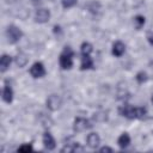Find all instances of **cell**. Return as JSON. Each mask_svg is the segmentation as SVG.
<instances>
[{"label": "cell", "mask_w": 153, "mask_h": 153, "mask_svg": "<svg viewBox=\"0 0 153 153\" xmlns=\"http://www.w3.org/2000/svg\"><path fill=\"white\" fill-rule=\"evenodd\" d=\"M73 51L71 50L69 47H66L63 53L60 55V66L63 68V69H69L73 65Z\"/></svg>", "instance_id": "obj_1"}, {"label": "cell", "mask_w": 153, "mask_h": 153, "mask_svg": "<svg viewBox=\"0 0 153 153\" xmlns=\"http://www.w3.org/2000/svg\"><path fill=\"white\" fill-rule=\"evenodd\" d=\"M7 38H8V42H11V43H16L17 41H19L20 39V37H22V31L17 27V26H14V25H11V26H8L7 27Z\"/></svg>", "instance_id": "obj_2"}, {"label": "cell", "mask_w": 153, "mask_h": 153, "mask_svg": "<svg viewBox=\"0 0 153 153\" xmlns=\"http://www.w3.org/2000/svg\"><path fill=\"white\" fill-rule=\"evenodd\" d=\"M120 114L127 118H137V108H133L131 105H123L121 109H120Z\"/></svg>", "instance_id": "obj_3"}, {"label": "cell", "mask_w": 153, "mask_h": 153, "mask_svg": "<svg viewBox=\"0 0 153 153\" xmlns=\"http://www.w3.org/2000/svg\"><path fill=\"white\" fill-rule=\"evenodd\" d=\"M91 126H90V122L86 120V118H82V117H78L75 121H74V130L80 133V131H85L86 129H88Z\"/></svg>", "instance_id": "obj_4"}, {"label": "cell", "mask_w": 153, "mask_h": 153, "mask_svg": "<svg viewBox=\"0 0 153 153\" xmlns=\"http://www.w3.org/2000/svg\"><path fill=\"white\" fill-rule=\"evenodd\" d=\"M61 98H60V96H57V94H51V96H49L48 97V99H47V106L50 109V110H57L60 106H61Z\"/></svg>", "instance_id": "obj_5"}, {"label": "cell", "mask_w": 153, "mask_h": 153, "mask_svg": "<svg viewBox=\"0 0 153 153\" xmlns=\"http://www.w3.org/2000/svg\"><path fill=\"white\" fill-rule=\"evenodd\" d=\"M30 73L33 78H42L45 74V69L44 66L41 62H36L32 65V67L30 68Z\"/></svg>", "instance_id": "obj_6"}, {"label": "cell", "mask_w": 153, "mask_h": 153, "mask_svg": "<svg viewBox=\"0 0 153 153\" xmlns=\"http://www.w3.org/2000/svg\"><path fill=\"white\" fill-rule=\"evenodd\" d=\"M35 18H36V22H38V23H45V22L49 20L50 13L45 8H39V10H37V12L35 14Z\"/></svg>", "instance_id": "obj_7"}, {"label": "cell", "mask_w": 153, "mask_h": 153, "mask_svg": "<svg viewBox=\"0 0 153 153\" xmlns=\"http://www.w3.org/2000/svg\"><path fill=\"white\" fill-rule=\"evenodd\" d=\"M43 143L47 149H54L55 148V140L51 136L50 133H44L43 135Z\"/></svg>", "instance_id": "obj_8"}, {"label": "cell", "mask_w": 153, "mask_h": 153, "mask_svg": "<svg viewBox=\"0 0 153 153\" xmlns=\"http://www.w3.org/2000/svg\"><path fill=\"white\" fill-rule=\"evenodd\" d=\"M99 142H100V137L98 136V134H96V133L88 134V136H87V143H88L90 147L96 148L99 145Z\"/></svg>", "instance_id": "obj_9"}, {"label": "cell", "mask_w": 153, "mask_h": 153, "mask_svg": "<svg viewBox=\"0 0 153 153\" xmlns=\"http://www.w3.org/2000/svg\"><path fill=\"white\" fill-rule=\"evenodd\" d=\"M124 50H126V47H124V44L122 43V42H116L114 45H112V54L115 55V56H122L123 55V53H124Z\"/></svg>", "instance_id": "obj_10"}, {"label": "cell", "mask_w": 153, "mask_h": 153, "mask_svg": "<svg viewBox=\"0 0 153 153\" xmlns=\"http://www.w3.org/2000/svg\"><path fill=\"white\" fill-rule=\"evenodd\" d=\"M2 98L6 103H11L12 99H13V91L11 88V86L8 85H5L4 87V91H2Z\"/></svg>", "instance_id": "obj_11"}, {"label": "cell", "mask_w": 153, "mask_h": 153, "mask_svg": "<svg viewBox=\"0 0 153 153\" xmlns=\"http://www.w3.org/2000/svg\"><path fill=\"white\" fill-rule=\"evenodd\" d=\"M117 143H118V146L120 147H122V148H126L129 143H130V137H129V135L127 134V133H123L120 137H118V140H117Z\"/></svg>", "instance_id": "obj_12"}, {"label": "cell", "mask_w": 153, "mask_h": 153, "mask_svg": "<svg viewBox=\"0 0 153 153\" xmlns=\"http://www.w3.org/2000/svg\"><path fill=\"white\" fill-rule=\"evenodd\" d=\"M10 63H11V57L8 55H2L1 56V60H0V69L1 72H5L8 67H10Z\"/></svg>", "instance_id": "obj_13"}, {"label": "cell", "mask_w": 153, "mask_h": 153, "mask_svg": "<svg viewBox=\"0 0 153 153\" xmlns=\"http://www.w3.org/2000/svg\"><path fill=\"white\" fill-rule=\"evenodd\" d=\"M93 66V62L90 57V55H82L81 57V69H88V68H92Z\"/></svg>", "instance_id": "obj_14"}, {"label": "cell", "mask_w": 153, "mask_h": 153, "mask_svg": "<svg viewBox=\"0 0 153 153\" xmlns=\"http://www.w3.org/2000/svg\"><path fill=\"white\" fill-rule=\"evenodd\" d=\"M16 62H17V65H18L19 67H24V66L26 65V62H27L26 55H24V54H18L17 57H16Z\"/></svg>", "instance_id": "obj_15"}, {"label": "cell", "mask_w": 153, "mask_h": 153, "mask_svg": "<svg viewBox=\"0 0 153 153\" xmlns=\"http://www.w3.org/2000/svg\"><path fill=\"white\" fill-rule=\"evenodd\" d=\"M91 51H92V45L90 43L85 42V43L81 44V53H82V55H90Z\"/></svg>", "instance_id": "obj_16"}, {"label": "cell", "mask_w": 153, "mask_h": 153, "mask_svg": "<svg viewBox=\"0 0 153 153\" xmlns=\"http://www.w3.org/2000/svg\"><path fill=\"white\" fill-rule=\"evenodd\" d=\"M134 22H135L136 27H137V29H140V27L145 24V18H143L142 16H136V17H135V19H134Z\"/></svg>", "instance_id": "obj_17"}, {"label": "cell", "mask_w": 153, "mask_h": 153, "mask_svg": "<svg viewBox=\"0 0 153 153\" xmlns=\"http://www.w3.org/2000/svg\"><path fill=\"white\" fill-rule=\"evenodd\" d=\"M136 80H137L140 84L145 82V81L147 80V74H146L145 72H140V73H137V75H136Z\"/></svg>", "instance_id": "obj_18"}, {"label": "cell", "mask_w": 153, "mask_h": 153, "mask_svg": "<svg viewBox=\"0 0 153 153\" xmlns=\"http://www.w3.org/2000/svg\"><path fill=\"white\" fill-rule=\"evenodd\" d=\"M75 2H76V0H62V5H63V7H66V8L74 6Z\"/></svg>", "instance_id": "obj_19"}, {"label": "cell", "mask_w": 153, "mask_h": 153, "mask_svg": "<svg viewBox=\"0 0 153 153\" xmlns=\"http://www.w3.org/2000/svg\"><path fill=\"white\" fill-rule=\"evenodd\" d=\"M18 151L19 152H29V151H32V147H31V145H23L18 148Z\"/></svg>", "instance_id": "obj_20"}, {"label": "cell", "mask_w": 153, "mask_h": 153, "mask_svg": "<svg viewBox=\"0 0 153 153\" xmlns=\"http://www.w3.org/2000/svg\"><path fill=\"white\" fill-rule=\"evenodd\" d=\"M112 149L110 148V147H102L100 148V152H111Z\"/></svg>", "instance_id": "obj_21"}, {"label": "cell", "mask_w": 153, "mask_h": 153, "mask_svg": "<svg viewBox=\"0 0 153 153\" xmlns=\"http://www.w3.org/2000/svg\"><path fill=\"white\" fill-rule=\"evenodd\" d=\"M149 42H151V44L153 45V36H152V37H149Z\"/></svg>", "instance_id": "obj_22"}, {"label": "cell", "mask_w": 153, "mask_h": 153, "mask_svg": "<svg viewBox=\"0 0 153 153\" xmlns=\"http://www.w3.org/2000/svg\"><path fill=\"white\" fill-rule=\"evenodd\" d=\"M152 100H153V98H152Z\"/></svg>", "instance_id": "obj_23"}]
</instances>
